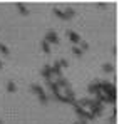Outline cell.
Segmentation results:
<instances>
[{
  "label": "cell",
  "mask_w": 119,
  "mask_h": 124,
  "mask_svg": "<svg viewBox=\"0 0 119 124\" xmlns=\"http://www.w3.org/2000/svg\"><path fill=\"white\" fill-rule=\"evenodd\" d=\"M80 44V47H82V49H84V50H86V49H87V47H89V45H87V44H86V42H79ZM82 49H80V50H82Z\"/></svg>",
  "instance_id": "13"
},
{
  "label": "cell",
  "mask_w": 119,
  "mask_h": 124,
  "mask_svg": "<svg viewBox=\"0 0 119 124\" xmlns=\"http://www.w3.org/2000/svg\"><path fill=\"white\" fill-rule=\"evenodd\" d=\"M102 69H104L106 72H112V70H114V67H112V64H104V65H102Z\"/></svg>",
  "instance_id": "7"
},
{
  "label": "cell",
  "mask_w": 119,
  "mask_h": 124,
  "mask_svg": "<svg viewBox=\"0 0 119 124\" xmlns=\"http://www.w3.org/2000/svg\"><path fill=\"white\" fill-rule=\"evenodd\" d=\"M0 69H2V61H0Z\"/></svg>",
  "instance_id": "14"
},
{
  "label": "cell",
  "mask_w": 119,
  "mask_h": 124,
  "mask_svg": "<svg viewBox=\"0 0 119 124\" xmlns=\"http://www.w3.org/2000/svg\"><path fill=\"white\" fill-rule=\"evenodd\" d=\"M42 74H44V77H50V76H52V67H50V65H45Z\"/></svg>",
  "instance_id": "5"
},
{
  "label": "cell",
  "mask_w": 119,
  "mask_h": 124,
  "mask_svg": "<svg viewBox=\"0 0 119 124\" xmlns=\"http://www.w3.org/2000/svg\"><path fill=\"white\" fill-rule=\"evenodd\" d=\"M7 91H10V92H15V91H17L15 84H14V82H8V84H7Z\"/></svg>",
  "instance_id": "8"
},
{
  "label": "cell",
  "mask_w": 119,
  "mask_h": 124,
  "mask_svg": "<svg viewBox=\"0 0 119 124\" xmlns=\"http://www.w3.org/2000/svg\"><path fill=\"white\" fill-rule=\"evenodd\" d=\"M17 8H19L20 14H24V15H29V10H27V7H25L24 3H17Z\"/></svg>",
  "instance_id": "4"
},
{
  "label": "cell",
  "mask_w": 119,
  "mask_h": 124,
  "mask_svg": "<svg viewBox=\"0 0 119 124\" xmlns=\"http://www.w3.org/2000/svg\"><path fill=\"white\" fill-rule=\"evenodd\" d=\"M57 64H59L60 67H67V65H69V62L65 61V59H62V61H60V62H57Z\"/></svg>",
  "instance_id": "12"
},
{
  "label": "cell",
  "mask_w": 119,
  "mask_h": 124,
  "mask_svg": "<svg viewBox=\"0 0 119 124\" xmlns=\"http://www.w3.org/2000/svg\"><path fill=\"white\" fill-rule=\"evenodd\" d=\"M69 39L74 42V44H77V42H80V37L76 34V32H69Z\"/></svg>",
  "instance_id": "3"
},
{
  "label": "cell",
  "mask_w": 119,
  "mask_h": 124,
  "mask_svg": "<svg viewBox=\"0 0 119 124\" xmlns=\"http://www.w3.org/2000/svg\"><path fill=\"white\" fill-rule=\"evenodd\" d=\"M42 50H44L45 54H50V45H49V44H47L45 40L42 42Z\"/></svg>",
  "instance_id": "6"
},
{
  "label": "cell",
  "mask_w": 119,
  "mask_h": 124,
  "mask_svg": "<svg viewBox=\"0 0 119 124\" xmlns=\"http://www.w3.org/2000/svg\"><path fill=\"white\" fill-rule=\"evenodd\" d=\"M0 50H2V54H3V55H8V49H7L3 44H0Z\"/></svg>",
  "instance_id": "11"
},
{
  "label": "cell",
  "mask_w": 119,
  "mask_h": 124,
  "mask_svg": "<svg viewBox=\"0 0 119 124\" xmlns=\"http://www.w3.org/2000/svg\"><path fill=\"white\" fill-rule=\"evenodd\" d=\"M32 91L39 94V97H40V101H42V102H45V101H47V96H45V92L42 91V87H40V85H32Z\"/></svg>",
  "instance_id": "1"
},
{
  "label": "cell",
  "mask_w": 119,
  "mask_h": 124,
  "mask_svg": "<svg viewBox=\"0 0 119 124\" xmlns=\"http://www.w3.org/2000/svg\"><path fill=\"white\" fill-rule=\"evenodd\" d=\"M47 44H50V42H52V44H57V42H59V39H57V35H56V32H54V30H49V32H47Z\"/></svg>",
  "instance_id": "2"
},
{
  "label": "cell",
  "mask_w": 119,
  "mask_h": 124,
  "mask_svg": "<svg viewBox=\"0 0 119 124\" xmlns=\"http://www.w3.org/2000/svg\"><path fill=\"white\" fill-rule=\"evenodd\" d=\"M54 14H56V15H59V19H65V15H64V12H60L59 8H54Z\"/></svg>",
  "instance_id": "10"
},
{
  "label": "cell",
  "mask_w": 119,
  "mask_h": 124,
  "mask_svg": "<svg viewBox=\"0 0 119 124\" xmlns=\"http://www.w3.org/2000/svg\"><path fill=\"white\" fill-rule=\"evenodd\" d=\"M72 52H74V54H76L77 57H80V55H82V50H80L77 45H74V47H72Z\"/></svg>",
  "instance_id": "9"
},
{
  "label": "cell",
  "mask_w": 119,
  "mask_h": 124,
  "mask_svg": "<svg viewBox=\"0 0 119 124\" xmlns=\"http://www.w3.org/2000/svg\"><path fill=\"white\" fill-rule=\"evenodd\" d=\"M0 124H2V123H0Z\"/></svg>",
  "instance_id": "15"
}]
</instances>
